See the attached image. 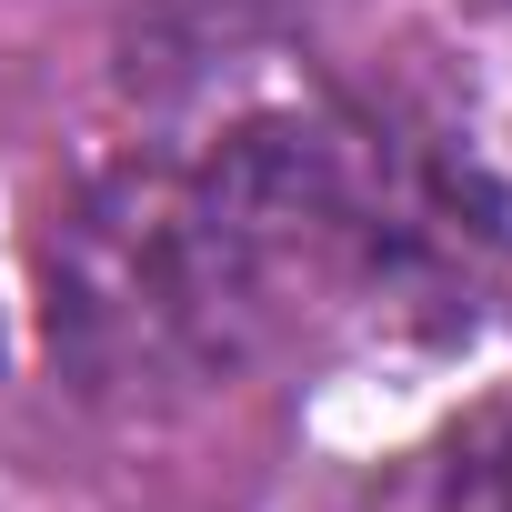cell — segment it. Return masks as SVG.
<instances>
[{
  "label": "cell",
  "instance_id": "cell-1",
  "mask_svg": "<svg viewBox=\"0 0 512 512\" xmlns=\"http://www.w3.org/2000/svg\"><path fill=\"white\" fill-rule=\"evenodd\" d=\"M262 272L201 171H111L51 251V342L91 392L201 382L262 332Z\"/></svg>",
  "mask_w": 512,
  "mask_h": 512
},
{
  "label": "cell",
  "instance_id": "cell-2",
  "mask_svg": "<svg viewBox=\"0 0 512 512\" xmlns=\"http://www.w3.org/2000/svg\"><path fill=\"white\" fill-rule=\"evenodd\" d=\"M452 512H512V402H492L452 452Z\"/></svg>",
  "mask_w": 512,
  "mask_h": 512
}]
</instances>
